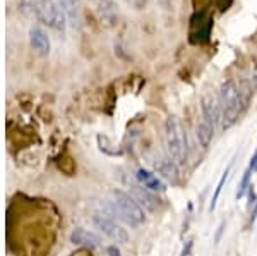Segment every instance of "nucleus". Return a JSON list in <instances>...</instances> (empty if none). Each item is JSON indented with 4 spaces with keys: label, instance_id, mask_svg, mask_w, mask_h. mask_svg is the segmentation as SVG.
Returning <instances> with one entry per match:
<instances>
[{
    "label": "nucleus",
    "instance_id": "nucleus-17",
    "mask_svg": "<svg viewBox=\"0 0 257 256\" xmlns=\"http://www.w3.org/2000/svg\"><path fill=\"white\" fill-rule=\"evenodd\" d=\"M250 176H252V168L248 167L245 172H243V177L242 181H240V186H238V191H237V200H240V198L245 196L247 189L250 188Z\"/></svg>",
    "mask_w": 257,
    "mask_h": 256
},
{
    "label": "nucleus",
    "instance_id": "nucleus-16",
    "mask_svg": "<svg viewBox=\"0 0 257 256\" xmlns=\"http://www.w3.org/2000/svg\"><path fill=\"white\" fill-rule=\"evenodd\" d=\"M231 165H233V162H231L230 165H228V167H226V170L223 172L221 179H219V183H218V186H216V191H214V195H213V200H211V206H209V210H214V208H216V201H218L219 195H221V189H223V186H225V183H226L228 176H230Z\"/></svg>",
    "mask_w": 257,
    "mask_h": 256
},
{
    "label": "nucleus",
    "instance_id": "nucleus-10",
    "mask_svg": "<svg viewBox=\"0 0 257 256\" xmlns=\"http://www.w3.org/2000/svg\"><path fill=\"white\" fill-rule=\"evenodd\" d=\"M98 14L103 24L106 26H115L118 23V9L113 0H99L98 2Z\"/></svg>",
    "mask_w": 257,
    "mask_h": 256
},
{
    "label": "nucleus",
    "instance_id": "nucleus-19",
    "mask_svg": "<svg viewBox=\"0 0 257 256\" xmlns=\"http://www.w3.org/2000/svg\"><path fill=\"white\" fill-rule=\"evenodd\" d=\"M127 2H128V6H132L136 11H143L144 7H146L148 0H127Z\"/></svg>",
    "mask_w": 257,
    "mask_h": 256
},
{
    "label": "nucleus",
    "instance_id": "nucleus-6",
    "mask_svg": "<svg viewBox=\"0 0 257 256\" xmlns=\"http://www.w3.org/2000/svg\"><path fill=\"white\" fill-rule=\"evenodd\" d=\"M30 43L33 47V50L40 55H48L50 53V48H52V43H50V36L48 33L40 26H31L30 28Z\"/></svg>",
    "mask_w": 257,
    "mask_h": 256
},
{
    "label": "nucleus",
    "instance_id": "nucleus-14",
    "mask_svg": "<svg viewBox=\"0 0 257 256\" xmlns=\"http://www.w3.org/2000/svg\"><path fill=\"white\" fill-rule=\"evenodd\" d=\"M213 134H214V127L211 126L208 121L202 119V121L197 124V139H199V143L202 144V148L209 146L211 141H213Z\"/></svg>",
    "mask_w": 257,
    "mask_h": 256
},
{
    "label": "nucleus",
    "instance_id": "nucleus-21",
    "mask_svg": "<svg viewBox=\"0 0 257 256\" xmlns=\"http://www.w3.org/2000/svg\"><path fill=\"white\" fill-rule=\"evenodd\" d=\"M255 218H257V201H255L254 210H252V213H250V224H254V222H255Z\"/></svg>",
    "mask_w": 257,
    "mask_h": 256
},
{
    "label": "nucleus",
    "instance_id": "nucleus-15",
    "mask_svg": "<svg viewBox=\"0 0 257 256\" xmlns=\"http://www.w3.org/2000/svg\"><path fill=\"white\" fill-rule=\"evenodd\" d=\"M45 0H21L19 9L21 12H24L26 16H31V18H38L40 9L43 6Z\"/></svg>",
    "mask_w": 257,
    "mask_h": 256
},
{
    "label": "nucleus",
    "instance_id": "nucleus-8",
    "mask_svg": "<svg viewBox=\"0 0 257 256\" xmlns=\"http://www.w3.org/2000/svg\"><path fill=\"white\" fill-rule=\"evenodd\" d=\"M201 107H202V119L208 121L211 126H216L219 122V117H221V107H219V100L213 97L211 93L204 95L202 97V102H201Z\"/></svg>",
    "mask_w": 257,
    "mask_h": 256
},
{
    "label": "nucleus",
    "instance_id": "nucleus-18",
    "mask_svg": "<svg viewBox=\"0 0 257 256\" xmlns=\"http://www.w3.org/2000/svg\"><path fill=\"white\" fill-rule=\"evenodd\" d=\"M248 82H250V88L257 90V60L252 62L250 71H248Z\"/></svg>",
    "mask_w": 257,
    "mask_h": 256
},
{
    "label": "nucleus",
    "instance_id": "nucleus-11",
    "mask_svg": "<svg viewBox=\"0 0 257 256\" xmlns=\"http://www.w3.org/2000/svg\"><path fill=\"white\" fill-rule=\"evenodd\" d=\"M70 242L76 246H84V247H98L101 244L99 239L94 232H89L86 229H76L70 234Z\"/></svg>",
    "mask_w": 257,
    "mask_h": 256
},
{
    "label": "nucleus",
    "instance_id": "nucleus-13",
    "mask_svg": "<svg viewBox=\"0 0 257 256\" xmlns=\"http://www.w3.org/2000/svg\"><path fill=\"white\" fill-rule=\"evenodd\" d=\"M155 168L160 172L165 179L172 181V183H177L178 181V170H177V165L172 162V160L167 158H158V162H153Z\"/></svg>",
    "mask_w": 257,
    "mask_h": 256
},
{
    "label": "nucleus",
    "instance_id": "nucleus-22",
    "mask_svg": "<svg viewBox=\"0 0 257 256\" xmlns=\"http://www.w3.org/2000/svg\"><path fill=\"white\" fill-rule=\"evenodd\" d=\"M91 2H93V0H91Z\"/></svg>",
    "mask_w": 257,
    "mask_h": 256
},
{
    "label": "nucleus",
    "instance_id": "nucleus-1",
    "mask_svg": "<svg viewBox=\"0 0 257 256\" xmlns=\"http://www.w3.org/2000/svg\"><path fill=\"white\" fill-rule=\"evenodd\" d=\"M219 107H221V127L228 129L238 121L242 109L245 107L240 88L233 81H226L219 90Z\"/></svg>",
    "mask_w": 257,
    "mask_h": 256
},
{
    "label": "nucleus",
    "instance_id": "nucleus-3",
    "mask_svg": "<svg viewBox=\"0 0 257 256\" xmlns=\"http://www.w3.org/2000/svg\"><path fill=\"white\" fill-rule=\"evenodd\" d=\"M113 200H115L113 203L118 210V217L123 218L127 224L138 227L146 222V215H144L143 206L136 201V198H132L131 195H127V193L120 191V189H115Z\"/></svg>",
    "mask_w": 257,
    "mask_h": 256
},
{
    "label": "nucleus",
    "instance_id": "nucleus-2",
    "mask_svg": "<svg viewBox=\"0 0 257 256\" xmlns=\"http://www.w3.org/2000/svg\"><path fill=\"white\" fill-rule=\"evenodd\" d=\"M165 129H167V146L172 158L178 165H185L189 158V146L187 134H185L180 119L175 117V115H170L167 119V124H165Z\"/></svg>",
    "mask_w": 257,
    "mask_h": 256
},
{
    "label": "nucleus",
    "instance_id": "nucleus-9",
    "mask_svg": "<svg viewBox=\"0 0 257 256\" xmlns=\"http://www.w3.org/2000/svg\"><path fill=\"white\" fill-rule=\"evenodd\" d=\"M132 191H134L136 201H138L141 206H144L148 212L155 213V212H158V210H160L161 201H160V198L155 196V193H153L151 189L144 188V186H134V189H132Z\"/></svg>",
    "mask_w": 257,
    "mask_h": 256
},
{
    "label": "nucleus",
    "instance_id": "nucleus-12",
    "mask_svg": "<svg viewBox=\"0 0 257 256\" xmlns=\"http://www.w3.org/2000/svg\"><path fill=\"white\" fill-rule=\"evenodd\" d=\"M136 177H138V181L144 186V188L151 189V191H163L165 189V186H163V183H161L160 177H156L153 172H149V170L139 168V170L136 172Z\"/></svg>",
    "mask_w": 257,
    "mask_h": 256
},
{
    "label": "nucleus",
    "instance_id": "nucleus-20",
    "mask_svg": "<svg viewBox=\"0 0 257 256\" xmlns=\"http://www.w3.org/2000/svg\"><path fill=\"white\" fill-rule=\"evenodd\" d=\"M248 167L252 168V172H254V170H257V150H255L254 156H252V160H250V165H248Z\"/></svg>",
    "mask_w": 257,
    "mask_h": 256
},
{
    "label": "nucleus",
    "instance_id": "nucleus-7",
    "mask_svg": "<svg viewBox=\"0 0 257 256\" xmlns=\"http://www.w3.org/2000/svg\"><path fill=\"white\" fill-rule=\"evenodd\" d=\"M60 9L64 11L67 23L74 30H79L82 26V11H81V0H59Z\"/></svg>",
    "mask_w": 257,
    "mask_h": 256
},
{
    "label": "nucleus",
    "instance_id": "nucleus-5",
    "mask_svg": "<svg viewBox=\"0 0 257 256\" xmlns=\"http://www.w3.org/2000/svg\"><path fill=\"white\" fill-rule=\"evenodd\" d=\"M93 222L105 236H108L110 239H113V241H117V242L128 241L127 230L123 229V227H120L115 220H111V218L105 217V215H93Z\"/></svg>",
    "mask_w": 257,
    "mask_h": 256
},
{
    "label": "nucleus",
    "instance_id": "nucleus-4",
    "mask_svg": "<svg viewBox=\"0 0 257 256\" xmlns=\"http://www.w3.org/2000/svg\"><path fill=\"white\" fill-rule=\"evenodd\" d=\"M36 19L41 21L43 24H47L52 30L62 33V35H64L65 26H67V18H65L64 11H62L59 4H55L53 0H45Z\"/></svg>",
    "mask_w": 257,
    "mask_h": 256
}]
</instances>
